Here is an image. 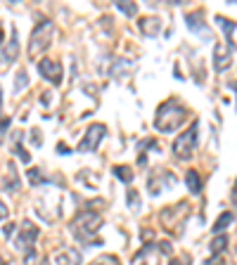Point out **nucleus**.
Masks as SVG:
<instances>
[{
	"label": "nucleus",
	"instance_id": "f257e3e1",
	"mask_svg": "<svg viewBox=\"0 0 237 265\" xmlns=\"http://www.w3.org/2000/svg\"><path fill=\"white\" fill-rule=\"evenodd\" d=\"M185 116H188V109H185L178 100L171 97V100H166L164 104L157 109L154 128H157L159 132H173V130H178V128L183 125Z\"/></svg>",
	"mask_w": 237,
	"mask_h": 265
},
{
	"label": "nucleus",
	"instance_id": "f03ea898",
	"mask_svg": "<svg viewBox=\"0 0 237 265\" xmlns=\"http://www.w3.org/2000/svg\"><path fill=\"white\" fill-rule=\"evenodd\" d=\"M100 225H102V216L97 211H81L79 216L74 218V223H71V232L76 234L81 242H88L97 232Z\"/></svg>",
	"mask_w": 237,
	"mask_h": 265
},
{
	"label": "nucleus",
	"instance_id": "7ed1b4c3",
	"mask_svg": "<svg viewBox=\"0 0 237 265\" xmlns=\"http://www.w3.org/2000/svg\"><path fill=\"white\" fill-rule=\"evenodd\" d=\"M52 31H55V26H52V22H47V19H43L33 29L31 40H29V57L36 59V57H40L45 52L47 45H50V38H52Z\"/></svg>",
	"mask_w": 237,
	"mask_h": 265
},
{
	"label": "nucleus",
	"instance_id": "20e7f679",
	"mask_svg": "<svg viewBox=\"0 0 237 265\" xmlns=\"http://www.w3.org/2000/svg\"><path fill=\"white\" fill-rule=\"evenodd\" d=\"M197 132H199V121H192L190 128L185 132H181L173 142V154L178 159H190L195 154V147H197Z\"/></svg>",
	"mask_w": 237,
	"mask_h": 265
},
{
	"label": "nucleus",
	"instance_id": "39448f33",
	"mask_svg": "<svg viewBox=\"0 0 237 265\" xmlns=\"http://www.w3.org/2000/svg\"><path fill=\"white\" fill-rule=\"evenodd\" d=\"M107 135V128H104L102 123H93V125H88V130L86 135H83V140L79 142V152L81 154H86V152H95L97 149V145L102 142V138Z\"/></svg>",
	"mask_w": 237,
	"mask_h": 265
},
{
	"label": "nucleus",
	"instance_id": "423d86ee",
	"mask_svg": "<svg viewBox=\"0 0 237 265\" xmlns=\"http://www.w3.org/2000/svg\"><path fill=\"white\" fill-rule=\"evenodd\" d=\"M36 237H38V227H36V223H31V220H24L22 223V230H19V234L15 237V246L19 251H31L33 242H36Z\"/></svg>",
	"mask_w": 237,
	"mask_h": 265
},
{
	"label": "nucleus",
	"instance_id": "0eeeda50",
	"mask_svg": "<svg viewBox=\"0 0 237 265\" xmlns=\"http://www.w3.org/2000/svg\"><path fill=\"white\" fill-rule=\"evenodd\" d=\"M38 71H40V76L45 78V81H50L52 86H60L62 83V64L57 62V59H40L38 64Z\"/></svg>",
	"mask_w": 237,
	"mask_h": 265
},
{
	"label": "nucleus",
	"instance_id": "6e6552de",
	"mask_svg": "<svg viewBox=\"0 0 237 265\" xmlns=\"http://www.w3.org/2000/svg\"><path fill=\"white\" fill-rule=\"evenodd\" d=\"M232 55H235V52H230L228 47H225V50H223L221 45L216 47V52H213V57H216V62H213L216 71H225V69H228L230 64H232Z\"/></svg>",
	"mask_w": 237,
	"mask_h": 265
},
{
	"label": "nucleus",
	"instance_id": "1a4fd4ad",
	"mask_svg": "<svg viewBox=\"0 0 237 265\" xmlns=\"http://www.w3.org/2000/svg\"><path fill=\"white\" fill-rule=\"evenodd\" d=\"M185 19H188V26H190V29H192L195 33H202L204 38H211V33H209V29H206V24L202 22V19H199V15H197V12H192V15H188Z\"/></svg>",
	"mask_w": 237,
	"mask_h": 265
},
{
	"label": "nucleus",
	"instance_id": "9d476101",
	"mask_svg": "<svg viewBox=\"0 0 237 265\" xmlns=\"http://www.w3.org/2000/svg\"><path fill=\"white\" fill-rule=\"evenodd\" d=\"M159 26H161V24H159V19H154V17H147V19H140V31L145 33V36H157L159 33Z\"/></svg>",
	"mask_w": 237,
	"mask_h": 265
},
{
	"label": "nucleus",
	"instance_id": "9b49d317",
	"mask_svg": "<svg viewBox=\"0 0 237 265\" xmlns=\"http://www.w3.org/2000/svg\"><path fill=\"white\" fill-rule=\"evenodd\" d=\"M185 182H188V187L192 194H199L202 192V178H199L197 171H188L185 173Z\"/></svg>",
	"mask_w": 237,
	"mask_h": 265
},
{
	"label": "nucleus",
	"instance_id": "f8f14e48",
	"mask_svg": "<svg viewBox=\"0 0 237 265\" xmlns=\"http://www.w3.org/2000/svg\"><path fill=\"white\" fill-rule=\"evenodd\" d=\"M230 223H232V213H230V211H225V213H223L221 218H218L216 223H213V232H216V234L223 232V230H225V227H228Z\"/></svg>",
	"mask_w": 237,
	"mask_h": 265
},
{
	"label": "nucleus",
	"instance_id": "ddd939ff",
	"mask_svg": "<svg viewBox=\"0 0 237 265\" xmlns=\"http://www.w3.org/2000/svg\"><path fill=\"white\" fill-rule=\"evenodd\" d=\"M114 175H116L118 180H124V182H133V171L128 168V166H114Z\"/></svg>",
	"mask_w": 237,
	"mask_h": 265
},
{
	"label": "nucleus",
	"instance_id": "4468645a",
	"mask_svg": "<svg viewBox=\"0 0 237 265\" xmlns=\"http://www.w3.org/2000/svg\"><path fill=\"white\" fill-rule=\"evenodd\" d=\"M10 175H8V180H5V185H8L10 189H17L19 187V178H17V173H15V164H10Z\"/></svg>",
	"mask_w": 237,
	"mask_h": 265
},
{
	"label": "nucleus",
	"instance_id": "2eb2a0df",
	"mask_svg": "<svg viewBox=\"0 0 237 265\" xmlns=\"http://www.w3.org/2000/svg\"><path fill=\"white\" fill-rule=\"evenodd\" d=\"M225 246H228V237H225V234H221L218 239H213V244H211V251H213V253H216V256H218V253H221V251L225 249Z\"/></svg>",
	"mask_w": 237,
	"mask_h": 265
},
{
	"label": "nucleus",
	"instance_id": "dca6fc26",
	"mask_svg": "<svg viewBox=\"0 0 237 265\" xmlns=\"http://www.w3.org/2000/svg\"><path fill=\"white\" fill-rule=\"evenodd\" d=\"M29 182H31V185H43V182H47V178L40 175L38 168H31V171H29Z\"/></svg>",
	"mask_w": 237,
	"mask_h": 265
},
{
	"label": "nucleus",
	"instance_id": "f3484780",
	"mask_svg": "<svg viewBox=\"0 0 237 265\" xmlns=\"http://www.w3.org/2000/svg\"><path fill=\"white\" fill-rule=\"evenodd\" d=\"M116 8L128 17H133L135 12H138V5H135V3H116Z\"/></svg>",
	"mask_w": 237,
	"mask_h": 265
},
{
	"label": "nucleus",
	"instance_id": "a211bd4d",
	"mask_svg": "<svg viewBox=\"0 0 237 265\" xmlns=\"http://www.w3.org/2000/svg\"><path fill=\"white\" fill-rule=\"evenodd\" d=\"M15 152H17V156L22 159L24 164H29V161H31V154H29V152H26V149L22 147V140H19V138H17V147H15Z\"/></svg>",
	"mask_w": 237,
	"mask_h": 265
},
{
	"label": "nucleus",
	"instance_id": "6ab92c4d",
	"mask_svg": "<svg viewBox=\"0 0 237 265\" xmlns=\"http://www.w3.org/2000/svg\"><path fill=\"white\" fill-rule=\"evenodd\" d=\"M15 230H17V225L15 223H8V225H5V230H3V234H5V237H15Z\"/></svg>",
	"mask_w": 237,
	"mask_h": 265
},
{
	"label": "nucleus",
	"instance_id": "aec40b11",
	"mask_svg": "<svg viewBox=\"0 0 237 265\" xmlns=\"http://www.w3.org/2000/svg\"><path fill=\"white\" fill-rule=\"evenodd\" d=\"M128 204H131V206H135V204H138V194H135V189H131V192H128Z\"/></svg>",
	"mask_w": 237,
	"mask_h": 265
},
{
	"label": "nucleus",
	"instance_id": "412c9836",
	"mask_svg": "<svg viewBox=\"0 0 237 265\" xmlns=\"http://www.w3.org/2000/svg\"><path fill=\"white\" fill-rule=\"evenodd\" d=\"M8 218V206H5V202H0V220Z\"/></svg>",
	"mask_w": 237,
	"mask_h": 265
},
{
	"label": "nucleus",
	"instance_id": "4be33fe9",
	"mask_svg": "<svg viewBox=\"0 0 237 265\" xmlns=\"http://www.w3.org/2000/svg\"><path fill=\"white\" fill-rule=\"evenodd\" d=\"M17 78H19V81H17V90H19V88L24 86V78H26V74H24V71H19V74H17Z\"/></svg>",
	"mask_w": 237,
	"mask_h": 265
},
{
	"label": "nucleus",
	"instance_id": "5701e85b",
	"mask_svg": "<svg viewBox=\"0 0 237 265\" xmlns=\"http://www.w3.org/2000/svg\"><path fill=\"white\" fill-rule=\"evenodd\" d=\"M232 204L237 206V182H235V189H232Z\"/></svg>",
	"mask_w": 237,
	"mask_h": 265
},
{
	"label": "nucleus",
	"instance_id": "b1692460",
	"mask_svg": "<svg viewBox=\"0 0 237 265\" xmlns=\"http://www.w3.org/2000/svg\"><path fill=\"white\" fill-rule=\"evenodd\" d=\"M230 88H232V90H235V93H237V83H230Z\"/></svg>",
	"mask_w": 237,
	"mask_h": 265
}]
</instances>
